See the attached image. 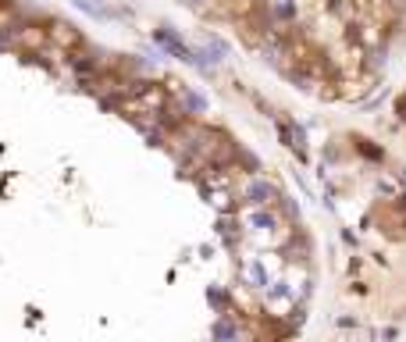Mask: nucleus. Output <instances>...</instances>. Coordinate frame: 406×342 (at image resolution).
Here are the masks:
<instances>
[{"mask_svg": "<svg viewBox=\"0 0 406 342\" xmlns=\"http://www.w3.org/2000/svg\"><path fill=\"white\" fill-rule=\"evenodd\" d=\"M157 43H161V47H164L171 57H178V61H185V64H199L196 50H189V47H185V43H182V40L171 33V29H161V33H157Z\"/></svg>", "mask_w": 406, "mask_h": 342, "instance_id": "f257e3e1", "label": "nucleus"}, {"mask_svg": "<svg viewBox=\"0 0 406 342\" xmlns=\"http://www.w3.org/2000/svg\"><path fill=\"white\" fill-rule=\"evenodd\" d=\"M246 200H250L253 207H267V204H274V200H282V196H278V186H274V182L253 179V182L246 186Z\"/></svg>", "mask_w": 406, "mask_h": 342, "instance_id": "f03ea898", "label": "nucleus"}, {"mask_svg": "<svg viewBox=\"0 0 406 342\" xmlns=\"http://www.w3.org/2000/svg\"><path fill=\"white\" fill-rule=\"evenodd\" d=\"M250 225H253L257 232H271L278 221H274V214H271V211H260V207H257V211L250 214Z\"/></svg>", "mask_w": 406, "mask_h": 342, "instance_id": "7ed1b4c3", "label": "nucleus"}, {"mask_svg": "<svg viewBox=\"0 0 406 342\" xmlns=\"http://www.w3.org/2000/svg\"><path fill=\"white\" fill-rule=\"evenodd\" d=\"M211 335H214V338H236V335H239V328H236L232 321H218V324L211 328Z\"/></svg>", "mask_w": 406, "mask_h": 342, "instance_id": "20e7f679", "label": "nucleus"}, {"mask_svg": "<svg viewBox=\"0 0 406 342\" xmlns=\"http://www.w3.org/2000/svg\"><path fill=\"white\" fill-rule=\"evenodd\" d=\"M250 278H253L260 289H267V285H271V282H267V271H264V264H260V261H253V264H250Z\"/></svg>", "mask_w": 406, "mask_h": 342, "instance_id": "39448f33", "label": "nucleus"}, {"mask_svg": "<svg viewBox=\"0 0 406 342\" xmlns=\"http://www.w3.org/2000/svg\"><path fill=\"white\" fill-rule=\"evenodd\" d=\"M185 107L203 114V111H207V97H199V93H192V90H189V93H185Z\"/></svg>", "mask_w": 406, "mask_h": 342, "instance_id": "423d86ee", "label": "nucleus"}, {"mask_svg": "<svg viewBox=\"0 0 406 342\" xmlns=\"http://www.w3.org/2000/svg\"><path fill=\"white\" fill-rule=\"evenodd\" d=\"M71 4L79 8V11H86V15H93V18H104V11H100L93 0H71Z\"/></svg>", "mask_w": 406, "mask_h": 342, "instance_id": "0eeeda50", "label": "nucleus"}, {"mask_svg": "<svg viewBox=\"0 0 406 342\" xmlns=\"http://www.w3.org/2000/svg\"><path fill=\"white\" fill-rule=\"evenodd\" d=\"M274 15H278V18H292V4H289V0H278V4H274Z\"/></svg>", "mask_w": 406, "mask_h": 342, "instance_id": "6e6552de", "label": "nucleus"}, {"mask_svg": "<svg viewBox=\"0 0 406 342\" xmlns=\"http://www.w3.org/2000/svg\"><path fill=\"white\" fill-rule=\"evenodd\" d=\"M395 11H399V15H406V0H395Z\"/></svg>", "mask_w": 406, "mask_h": 342, "instance_id": "1a4fd4ad", "label": "nucleus"}, {"mask_svg": "<svg viewBox=\"0 0 406 342\" xmlns=\"http://www.w3.org/2000/svg\"><path fill=\"white\" fill-rule=\"evenodd\" d=\"M399 179H402V186H406V167H402V171H399Z\"/></svg>", "mask_w": 406, "mask_h": 342, "instance_id": "9d476101", "label": "nucleus"}]
</instances>
